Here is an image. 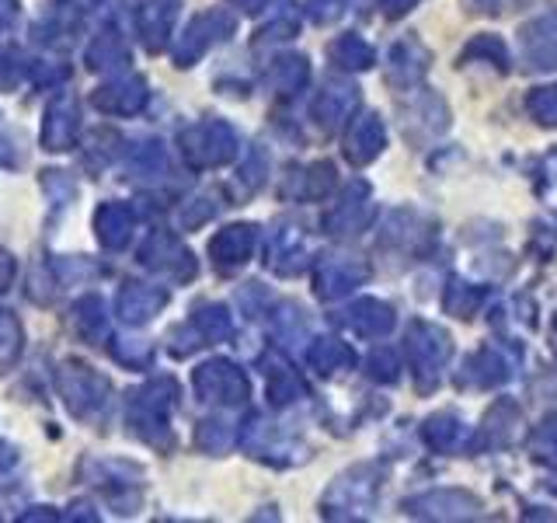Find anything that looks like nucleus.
<instances>
[{
  "label": "nucleus",
  "instance_id": "1",
  "mask_svg": "<svg viewBox=\"0 0 557 523\" xmlns=\"http://www.w3.org/2000/svg\"><path fill=\"white\" fill-rule=\"evenodd\" d=\"M405 353H408V363H411L418 384H422V388H432L435 377L443 370V363L453 353V342L443 328H435L429 321H411L408 339H405Z\"/></svg>",
  "mask_w": 557,
  "mask_h": 523
},
{
  "label": "nucleus",
  "instance_id": "2",
  "mask_svg": "<svg viewBox=\"0 0 557 523\" xmlns=\"http://www.w3.org/2000/svg\"><path fill=\"white\" fill-rule=\"evenodd\" d=\"M405 513L425 516V520H474L481 516V499L460 492V488H440V492H425L405 502Z\"/></svg>",
  "mask_w": 557,
  "mask_h": 523
},
{
  "label": "nucleus",
  "instance_id": "3",
  "mask_svg": "<svg viewBox=\"0 0 557 523\" xmlns=\"http://www.w3.org/2000/svg\"><path fill=\"white\" fill-rule=\"evenodd\" d=\"M519 52L530 70H557V11L522 25Z\"/></svg>",
  "mask_w": 557,
  "mask_h": 523
},
{
  "label": "nucleus",
  "instance_id": "4",
  "mask_svg": "<svg viewBox=\"0 0 557 523\" xmlns=\"http://www.w3.org/2000/svg\"><path fill=\"white\" fill-rule=\"evenodd\" d=\"M429 60L432 57H429V49L422 42H414V39L397 42L394 57H391V81L408 92V87H414L429 74Z\"/></svg>",
  "mask_w": 557,
  "mask_h": 523
},
{
  "label": "nucleus",
  "instance_id": "5",
  "mask_svg": "<svg viewBox=\"0 0 557 523\" xmlns=\"http://www.w3.org/2000/svg\"><path fill=\"white\" fill-rule=\"evenodd\" d=\"M467 377L481 384V388H492V384H502L512 377V363L505 360L498 349H481V353L467 363Z\"/></svg>",
  "mask_w": 557,
  "mask_h": 523
},
{
  "label": "nucleus",
  "instance_id": "6",
  "mask_svg": "<svg viewBox=\"0 0 557 523\" xmlns=\"http://www.w3.org/2000/svg\"><path fill=\"white\" fill-rule=\"evenodd\" d=\"M446 105L443 98H435V95H425V98H418L414 101V109H411V119H405V133L414 130V126H425V136H435V133H443L446 130Z\"/></svg>",
  "mask_w": 557,
  "mask_h": 523
},
{
  "label": "nucleus",
  "instance_id": "7",
  "mask_svg": "<svg viewBox=\"0 0 557 523\" xmlns=\"http://www.w3.org/2000/svg\"><path fill=\"white\" fill-rule=\"evenodd\" d=\"M460 436H463V423L457 418V412H440L425 423V443L435 450H453L460 443Z\"/></svg>",
  "mask_w": 557,
  "mask_h": 523
},
{
  "label": "nucleus",
  "instance_id": "8",
  "mask_svg": "<svg viewBox=\"0 0 557 523\" xmlns=\"http://www.w3.org/2000/svg\"><path fill=\"white\" fill-rule=\"evenodd\" d=\"M484 426H487V440L492 443H498V447L512 443L516 426H519V409L512 405V401H498V405L487 412Z\"/></svg>",
  "mask_w": 557,
  "mask_h": 523
},
{
  "label": "nucleus",
  "instance_id": "9",
  "mask_svg": "<svg viewBox=\"0 0 557 523\" xmlns=\"http://www.w3.org/2000/svg\"><path fill=\"white\" fill-rule=\"evenodd\" d=\"M484 301V293L478 287L470 283H460V279H453V283L446 287V296H443V307L446 314H453V318H470Z\"/></svg>",
  "mask_w": 557,
  "mask_h": 523
},
{
  "label": "nucleus",
  "instance_id": "10",
  "mask_svg": "<svg viewBox=\"0 0 557 523\" xmlns=\"http://www.w3.org/2000/svg\"><path fill=\"white\" fill-rule=\"evenodd\" d=\"M394 325V311L380 301H362L356 307V328L362 336H383V331H391Z\"/></svg>",
  "mask_w": 557,
  "mask_h": 523
},
{
  "label": "nucleus",
  "instance_id": "11",
  "mask_svg": "<svg viewBox=\"0 0 557 523\" xmlns=\"http://www.w3.org/2000/svg\"><path fill=\"white\" fill-rule=\"evenodd\" d=\"M383 150V126L376 115H366L362 126L356 133V147L348 144V157H356V161H370V157H376Z\"/></svg>",
  "mask_w": 557,
  "mask_h": 523
},
{
  "label": "nucleus",
  "instance_id": "12",
  "mask_svg": "<svg viewBox=\"0 0 557 523\" xmlns=\"http://www.w3.org/2000/svg\"><path fill=\"white\" fill-rule=\"evenodd\" d=\"M527 109L540 126H557V84L536 87V92L527 98Z\"/></svg>",
  "mask_w": 557,
  "mask_h": 523
},
{
  "label": "nucleus",
  "instance_id": "13",
  "mask_svg": "<svg viewBox=\"0 0 557 523\" xmlns=\"http://www.w3.org/2000/svg\"><path fill=\"white\" fill-rule=\"evenodd\" d=\"M474 57H484V60H498V66L505 70V63H509V49H505V42L498 39V35H481V39H474L467 49H463V60H474Z\"/></svg>",
  "mask_w": 557,
  "mask_h": 523
},
{
  "label": "nucleus",
  "instance_id": "14",
  "mask_svg": "<svg viewBox=\"0 0 557 523\" xmlns=\"http://www.w3.org/2000/svg\"><path fill=\"white\" fill-rule=\"evenodd\" d=\"M533 447H536L540 458H557V412L550 418H544V426L536 429Z\"/></svg>",
  "mask_w": 557,
  "mask_h": 523
},
{
  "label": "nucleus",
  "instance_id": "15",
  "mask_svg": "<svg viewBox=\"0 0 557 523\" xmlns=\"http://www.w3.org/2000/svg\"><path fill=\"white\" fill-rule=\"evenodd\" d=\"M509 4H512V0H467V8L470 11H481V14H487V11H492V14L509 11Z\"/></svg>",
  "mask_w": 557,
  "mask_h": 523
},
{
  "label": "nucleus",
  "instance_id": "16",
  "mask_svg": "<svg viewBox=\"0 0 557 523\" xmlns=\"http://www.w3.org/2000/svg\"><path fill=\"white\" fill-rule=\"evenodd\" d=\"M373 366L380 370V360H376V356H373ZM376 370H373V377H376ZM397 370H400V366L394 363V356H391V353H383V380H394Z\"/></svg>",
  "mask_w": 557,
  "mask_h": 523
},
{
  "label": "nucleus",
  "instance_id": "17",
  "mask_svg": "<svg viewBox=\"0 0 557 523\" xmlns=\"http://www.w3.org/2000/svg\"><path fill=\"white\" fill-rule=\"evenodd\" d=\"M383 4H387L391 14H405V11H411L418 4V0H383Z\"/></svg>",
  "mask_w": 557,
  "mask_h": 523
},
{
  "label": "nucleus",
  "instance_id": "18",
  "mask_svg": "<svg viewBox=\"0 0 557 523\" xmlns=\"http://www.w3.org/2000/svg\"><path fill=\"white\" fill-rule=\"evenodd\" d=\"M550 488H554V492H557V475H554V478H550Z\"/></svg>",
  "mask_w": 557,
  "mask_h": 523
},
{
  "label": "nucleus",
  "instance_id": "19",
  "mask_svg": "<svg viewBox=\"0 0 557 523\" xmlns=\"http://www.w3.org/2000/svg\"><path fill=\"white\" fill-rule=\"evenodd\" d=\"M554 349H557V342H554Z\"/></svg>",
  "mask_w": 557,
  "mask_h": 523
}]
</instances>
